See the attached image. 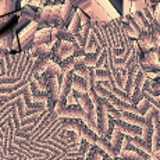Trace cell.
I'll return each instance as SVG.
<instances>
[{"label": "cell", "instance_id": "obj_24", "mask_svg": "<svg viewBox=\"0 0 160 160\" xmlns=\"http://www.w3.org/2000/svg\"><path fill=\"white\" fill-rule=\"evenodd\" d=\"M150 104H152V103H149V102H148V100L145 99V98H142V99H141L139 102L137 103V107H138V109H139L141 114L143 116V114H145V113H146V110L150 107Z\"/></svg>", "mask_w": 160, "mask_h": 160}, {"label": "cell", "instance_id": "obj_26", "mask_svg": "<svg viewBox=\"0 0 160 160\" xmlns=\"http://www.w3.org/2000/svg\"><path fill=\"white\" fill-rule=\"evenodd\" d=\"M75 103H77V99L74 98L72 92H70V93L67 95V98H66V104H75Z\"/></svg>", "mask_w": 160, "mask_h": 160}, {"label": "cell", "instance_id": "obj_25", "mask_svg": "<svg viewBox=\"0 0 160 160\" xmlns=\"http://www.w3.org/2000/svg\"><path fill=\"white\" fill-rule=\"evenodd\" d=\"M155 20H156V22H158V27L160 29V3L156 6V8H155Z\"/></svg>", "mask_w": 160, "mask_h": 160}, {"label": "cell", "instance_id": "obj_1", "mask_svg": "<svg viewBox=\"0 0 160 160\" xmlns=\"http://www.w3.org/2000/svg\"><path fill=\"white\" fill-rule=\"evenodd\" d=\"M109 102L103 98H100L96 102L95 107H96V125H98V132L96 134L99 137L106 138L107 130H109V113H107V106H109Z\"/></svg>", "mask_w": 160, "mask_h": 160}, {"label": "cell", "instance_id": "obj_10", "mask_svg": "<svg viewBox=\"0 0 160 160\" xmlns=\"http://www.w3.org/2000/svg\"><path fill=\"white\" fill-rule=\"evenodd\" d=\"M58 88H60V82H58L57 77H50L46 84V93H48V99L52 102H57L58 99Z\"/></svg>", "mask_w": 160, "mask_h": 160}, {"label": "cell", "instance_id": "obj_20", "mask_svg": "<svg viewBox=\"0 0 160 160\" xmlns=\"http://www.w3.org/2000/svg\"><path fill=\"white\" fill-rule=\"evenodd\" d=\"M58 66H60V68H61V71H63V72L72 71L74 67H75V57L71 54V56L63 58V60L58 63Z\"/></svg>", "mask_w": 160, "mask_h": 160}, {"label": "cell", "instance_id": "obj_23", "mask_svg": "<svg viewBox=\"0 0 160 160\" xmlns=\"http://www.w3.org/2000/svg\"><path fill=\"white\" fill-rule=\"evenodd\" d=\"M107 113H109V117H112V118H114V120H120V118H121V110L113 107L112 104H109V106H107Z\"/></svg>", "mask_w": 160, "mask_h": 160}, {"label": "cell", "instance_id": "obj_29", "mask_svg": "<svg viewBox=\"0 0 160 160\" xmlns=\"http://www.w3.org/2000/svg\"><path fill=\"white\" fill-rule=\"evenodd\" d=\"M156 100H158V107L160 109V95H158V96H156Z\"/></svg>", "mask_w": 160, "mask_h": 160}, {"label": "cell", "instance_id": "obj_33", "mask_svg": "<svg viewBox=\"0 0 160 160\" xmlns=\"http://www.w3.org/2000/svg\"><path fill=\"white\" fill-rule=\"evenodd\" d=\"M159 58H160V56H159Z\"/></svg>", "mask_w": 160, "mask_h": 160}, {"label": "cell", "instance_id": "obj_30", "mask_svg": "<svg viewBox=\"0 0 160 160\" xmlns=\"http://www.w3.org/2000/svg\"><path fill=\"white\" fill-rule=\"evenodd\" d=\"M127 2H131L132 3V2H135V0H127Z\"/></svg>", "mask_w": 160, "mask_h": 160}, {"label": "cell", "instance_id": "obj_31", "mask_svg": "<svg viewBox=\"0 0 160 160\" xmlns=\"http://www.w3.org/2000/svg\"><path fill=\"white\" fill-rule=\"evenodd\" d=\"M159 53H160V48H159Z\"/></svg>", "mask_w": 160, "mask_h": 160}, {"label": "cell", "instance_id": "obj_18", "mask_svg": "<svg viewBox=\"0 0 160 160\" xmlns=\"http://www.w3.org/2000/svg\"><path fill=\"white\" fill-rule=\"evenodd\" d=\"M104 156L106 153L102 149H99L96 145H92L87 153V160H103Z\"/></svg>", "mask_w": 160, "mask_h": 160}, {"label": "cell", "instance_id": "obj_16", "mask_svg": "<svg viewBox=\"0 0 160 160\" xmlns=\"http://www.w3.org/2000/svg\"><path fill=\"white\" fill-rule=\"evenodd\" d=\"M72 91L81 92V93H87V92L89 91L88 81L84 78V77L74 75V78H72Z\"/></svg>", "mask_w": 160, "mask_h": 160}, {"label": "cell", "instance_id": "obj_12", "mask_svg": "<svg viewBox=\"0 0 160 160\" xmlns=\"http://www.w3.org/2000/svg\"><path fill=\"white\" fill-rule=\"evenodd\" d=\"M78 134L81 135L82 139H84L85 142H88L89 145H95V143H96V139L99 138V135H98L95 131H92L89 127H87L84 122H81V127H79Z\"/></svg>", "mask_w": 160, "mask_h": 160}, {"label": "cell", "instance_id": "obj_11", "mask_svg": "<svg viewBox=\"0 0 160 160\" xmlns=\"http://www.w3.org/2000/svg\"><path fill=\"white\" fill-rule=\"evenodd\" d=\"M125 137H127V135H125ZM127 139H128V142H130L135 149L139 150V152L148 153V155L152 152V146H150V143L146 142V141H143L141 137H127Z\"/></svg>", "mask_w": 160, "mask_h": 160}, {"label": "cell", "instance_id": "obj_4", "mask_svg": "<svg viewBox=\"0 0 160 160\" xmlns=\"http://www.w3.org/2000/svg\"><path fill=\"white\" fill-rule=\"evenodd\" d=\"M87 15L91 18V20H98V21H110L112 20V17L109 15V13L104 10V7L100 4V2H98V0H92L91 7H89V11H88Z\"/></svg>", "mask_w": 160, "mask_h": 160}, {"label": "cell", "instance_id": "obj_15", "mask_svg": "<svg viewBox=\"0 0 160 160\" xmlns=\"http://www.w3.org/2000/svg\"><path fill=\"white\" fill-rule=\"evenodd\" d=\"M52 35H53L54 39H58V41L75 42L74 41V35L67 29V27H63V28H52Z\"/></svg>", "mask_w": 160, "mask_h": 160}, {"label": "cell", "instance_id": "obj_8", "mask_svg": "<svg viewBox=\"0 0 160 160\" xmlns=\"http://www.w3.org/2000/svg\"><path fill=\"white\" fill-rule=\"evenodd\" d=\"M118 156L124 160H148L149 155L143 152H139L135 148H120Z\"/></svg>", "mask_w": 160, "mask_h": 160}, {"label": "cell", "instance_id": "obj_28", "mask_svg": "<svg viewBox=\"0 0 160 160\" xmlns=\"http://www.w3.org/2000/svg\"><path fill=\"white\" fill-rule=\"evenodd\" d=\"M107 160H124V159L120 158V156H116V158H109V156H107Z\"/></svg>", "mask_w": 160, "mask_h": 160}, {"label": "cell", "instance_id": "obj_19", "mask_svg": "<svg viewBox=\"0 0 160 160\" xmlns=\"http://www.w3.org/2000/svg\"><path fill=\"white\" fill-rule=\"evenodd\" d=\"M81 122H82L81 118H68V117H66V120H63V127L66 130L78 132L79 127H81Z\"/></svg>", "mask_w": 160, "mask_h": 160}, {"label": "cell", "instance_id": "obj_3", "mask_svg": "<svg viewBox=\"0 0 160 160\" xmlns=\"http://www.w3.org/2000/svg\"><path fill=\"white\" fill-rule=\"evenodd\" d=\"M139 67L145 72H159L160 71V58L159 53L155 50H150L142 54L139 60Z\"/></svg>", "mask_w": 160, "mask_h": 160}, {"label": "cell", "instance_id": "obj_7", "mask_svg": "<svg viewBox=\"0 0 160 160\" xmlns=\"http://www.w3.org/2000/svg\"><path fill=\"white\" fill-rule=\"evenodd\" d=\"M114 128L120 130L127 137H141V132H142V128L137 127V125L128 124L124 120H114Z\"/></svg>", "mask_w": 160, "mask_h": 160}, {"label": "cell", "instance_id": "obj_22", "mask_svg": "<svg viewBox=\"0 0 160 160\" xmlns=\"http://www.w3.org/2000/svg\"><path fill=\"white\" fill-rule=\"evenodd\" d=\"M96 61H98V54L95 52H88L85 53V66L87 67H96Z\"/></svg>", "mask_w": 160, "mask_h": 160}, {"label": "cell", "instance_id": "obj_2", "mask_svg": "<svg viewBox=\"0 0 160 160\" xmlns=\"http://www.w3.org/2000/svg\"><path fill=\"white\" fill-rule=\"evenodd\" d=\"M38 29V24L35 21H31L25 28H22L20 32H17V38L20 42V49L24 52H28L33 46V36Z\"/></svg>", "mask_w": 160, "mask_h": 160}, {"label": "cell", "instance_id": "obj_13", "mask_svg": "<svg viewBox=\"0 0 160 160\" xmlns=\"http://www.w3.org/2000/svg\"><path fill=\"white\" fill-rule=\"evenodd\" d=\"M99 149H102L104 153H106L109 158H116V156H118V152L114 149V148L112 146V143H110L109 139H106V138L103 137H99L96 139V143H95Z\"/></svg>", "mask_w": 160, "mask_h": 160}, {"label": "cell", "instance_id": "obj_5", "mask_svg": "<svg viewBox=\"0 0 160 160\" xmlns=\"http://www.w3.org/2000/svg\"><path fill=\"white\" fill-rule=\"evenodd\" d=\"M56 114L61 117V118H66V117H68V118H82L85 112L78 103H75V104H66L60 110H57Z\"/></svg>", "mask_w": 160, "mask_h": 160}, {"label": "cell", "instance_id": "obj_32", "mask_svg": "<svg viewBox=\"0 0 160 160\" xmlns=\"http://www.w3.org/2000/svg\"><path fill=\"white\" fill-rule=\"evenodd\" d=\"M158 74H159V75H160V71H159V72H158Z\"/></svg>", "mask_w": 160, "mask_h": 160}, {"label": "cell", "instance_id": "obj_17", "mask_svg": "<svg viewBox=\"0 0 160 160\" xmlns=\"http://www.w3.org/2000/svg\"><path fill=\"white\" fill-rule=\"evenodd\" d=\"M122 139H124V134H122V132L120 131V130H117V128H113V132H112V135H110L109 141H110L112 146L114 148L117 152H118L120 148H121Z\"/></svg>", "mask_w": 160, "mask_h": 160}, {"label": "cell", "instance_id": "obj_27", "mask_svg": "<svg viewBox=\"0 0 160 160\" xmlns=\"http://www.w3.org/2000/svg\"><path fill=\"white\" fill-rule=\"evenodd\" d=\"M149 158L153 159V160H160V149L152 150V152L149 153Z\"/></svg>", "mask_w": 160, "mask_h": 160}, {"label": "cell", "instance_id": "obj_9", "mask_svg": "<svg viewBox=\"0 0 160 160\" xmlns=\"http://www.w3.org/2000/svg\"><path fill=\"white\" fill-rule=\"evenodd\" d=\"M77 8L72 6V3L70 0H66V2L61 4L60 7V20H61V25L67 27L70 24V21L72 20L74 14H75Z\"/></svg>", "mask_w": 160, "mask_h": 160}, {"label": "cell", "instance_id": "obj_14", "mask_svg": "<svg viewBox=\"0 0 160 160\" xmlns=\"http://www.w3.org/2000/svg\"><path fill=\"white\" fill-rule=\"evenodd\" d=\"M120 120H124L125 122H128V124H132V125H137V127L142 128L143 124H145V118H143V116H137L134 114V113H130V112H121V118Z\"/></svg>", "mask_w": 160, "mask_h": 160}, {"label": "cell", "instance_id": "obj_6", "mask_svg": "<svg viewBox=\"0 0 160 160\" xmlns=\"http://www.w3.org/2000/svg\"><path fill=\"white\" fill-rule=\"evenodd\" d=\"M56 39L52 35V28H38L33 36V46L39 45H53Z\"/></svg>", "mask_w": 160, "mask_h": 160}, {"label": "cell", "instance_id": "obj_21", "mask_svg": "<svg viewBox=\"0 0 160 160\" xmlns=\"http://www.w3.org/2000/svg\"><path fill=\"white\" fill-rule=\"evenodd\" d=\"M70 2L72 3V6H74L75 8H78V10L84 11L85 14H88L92 0H70Z\"/></svg>", "mask_w": 160, "mask_h": 160}]
</instances>
